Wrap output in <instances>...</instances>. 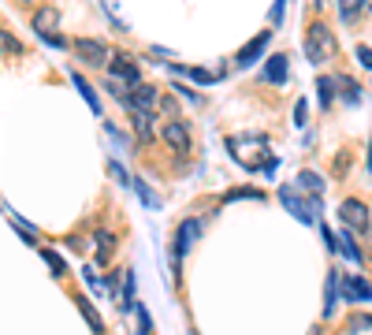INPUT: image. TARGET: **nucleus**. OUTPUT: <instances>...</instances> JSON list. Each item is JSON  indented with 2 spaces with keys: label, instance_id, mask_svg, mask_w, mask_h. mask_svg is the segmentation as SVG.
I'll return each mask as SVG.
<instances>
[{
  "label": "nucleus",
  "instance_id": "nucleus-30",
  "mask_svg": "<svg viewBox=\"0 0 372 335\" xmlns=\"http://www.w3.org/2000/svg\"><path fill=\"white\" fill-rule=\"evenodd\" d=\"M357 60H361V68L372 71V49L369 45H357Z\"/></svg>",
  "mask_w": 372,
  "mask_h": 335
},
{
  "label": "nucleus",
  "instance_id": "nucleus-5",
  "mask_svg": "<svg viewBox=\"0 0 372 335\" xmlns=\"http://www.w3.org/2000/svg\"><path fill=\"white\" fill-rule=\"evenodd\" d=\"M71 49H75V56H79L82 63H90V68H104V63L112 60V52H108L101 41H93V38H79Z\"/></svg>",
  "mask_w": 372,
  "mask_h": 335
},
{
  "label": "nucleus",
  "instance_id": "nucleus-31",
  "mask_svg": "<svg viewBox=\"0 0 372 335\" xmlns=\"http://www.w3.org/2000/svg\"><path fill=\"white\" fill-rule=\"evenodd\" d=\"M4 49H8V52H19V41H12L4 30H0V52H4Z\"/></svg>",
  "mask_w": 372,
  "mask_h": 335
},
{
  "label": "nucleus",
  "instance_id": "nucleus-28",
  "mask_svg": "<svg viewBox=\"0 0 372 335\" xmlns=\"http://www.w3.org/2000/svg\"><path fill=\"white\" fill-rule=\"evenodd\" d=\"M339 15H343V23H354V19L361 15V4H354V0H343V8H339Z\"/></svg>",
  "mask_w": 372,
  "mask_h": 335
},
{
  "label": "nucleus",
  "instance_id": "nucleus-6",
  "mask_svg": "<svg viewBox=\"0 0 372 335\" xmlns=\"http://www.w3.org/2000/svg\"><path fill=\"white\" fill-rule=\"evenodd\" d=\"M339 216H343V224L350 231H369V205L357 201V198H346L339 205Z\"/></svg>",
  "mask_w": 372,
  "mask_h": 335
},
{
  "label": "nucleus",
  "instance_id": "nucleus-14",
  "mask_svg": "<svg viewBox=\"0 0 372 335\" xmlns=\"http://www.w3.org/2000/svg\"><path fill=\"white\" fill-rule=\"evenodd\" d=\"M298 194H309V198H316L320 201V194H324V182H320V176L316 171H298Z\"/></svg>",
  "mask_w": 372,
  "mask_h": 335
},
{
  "label": "nucleus",
  "instance_id": "nucleus-7",
  "mask_svg": "<svg viewBox=\"0 0 372 335\" xmlns=\"http://www.w3.org/2000/svg\"><path fill=\"white\" fill-rule=\"evenodd\" d=\"M164 142H168L171 149H175V153H190V131H186V123L183 120H168V123H164Z\"/></svg>",
  "mask_w": 372,
  "mask_h": 335
},
{
  "label": "nucleus",
  "instance_id": "nucleus-8",
  "mask_svg": "<svg viewBox=\"0 0 372 335\" xmlns=\"http://www.w3.org/2000/svg\"><path fill=\"white\" fill-rule=\"evenodd\" d=\"M34 30L41 34V41H45V38H56V34H60V8H52V4L38 8V12H34Z\"/></svg>",
  "mask_w": 372,
  "mask_h": 335
},
{
  "label": "nucleus",
  "instance_id": "nucleus-12",
  "mask_svg": "<svg viewBox=\"0 0 372 335\" xmlns=\"http://www.w3.org/2000/svg\"><path fill=\"white\" fill-rule=\"evenodd\" d=\"M268 38H272V34H268V30H265V34H257L254 41H249V45H246L242 52H238V60H235V63H238V68H249V63H257V60H261V52H265V49H268Z\"/></svg>",
  "mask_w": 372,
  "mask_h": 335
},
{
  "label": "nucleus",
  "instance_id": "nucleus-33",
  "mask_svg": "<svg viewBox=\"0 0 372 335\" xmlns=\"http://www.w3.org/2000/svg\"><path fill=\"white\" fill-rule=\"evenodd\" d=\"M369 168H372V146H369Z\"/></svg>",
  "mask_w": 372,
  "mask_h": 335
},
{
  "label": "nucleus",
  "instance_id": "nucleus-22",
  "mask_svg": "<svg viewBox=\"0 0 372 335\" xmlns=\"http://www.w3.org/2000/svg\"><path fill=\"white\" fill-rule=\"evenodd\" d=\"M339 242V254L346 257V261H361V250L354 246V231H343V239H335Z\"/></svg>",
  "mask_w": 372,
  "mask_h": 335
},
{
  "label": "nucleus",
  "instance_id": "nucleus-10",
  "mask_svg": "<svg viewBox=\"0 0 372 335\" xmlns=\"http://www.w3.org/2000/svg\"><path fill=\"white\" fill-rule=\"evenodd\" d=\"M287 75H290V60L283 56V52H276V56L265 60V82L283 86V82H287Z\"/></svg>",
  "mask_w": 372,
  "mask_h": 335
},
{
  "label": "nucleus",
  "instance_id": "nucleus-3",
  "mask_svg": "<svg viewBox=\"0 0 372 335\" xmlns=\"http://www.w3.org/2000/svg\"><path fill=\"white\" fill-rule=\"evenodd\" d=\"M335 52V41H332V30L324 23H313L309 34H305V60L309 63H327Z\"/></svg>",
  "mask_w": 372,
  "mask_h": 335
},
{
  "label": "nucleus",
  "instance_id": "nucleus-9",
  "mask_svg": "<svg viewBox=\"0 0 372 335\" xmlns=\"http://www.w3.org/2000/svg\"><path fill=\"white\" fill-rule=\"evenodd\" d=\"M198 239H201V224H198V220H183L179 231H175V257L190 254Z\"/></svg>",
  "mask_w": 372,
  "mask_h": 335
},
{
  "label": "nucleus",
  "instance_id": "nucleus-21",
  "mask_svg": "<svg viewBox=\"0 0 372 335\" xmlns=\"http://www.w3.org/2000/svg\"><path fill=\"white\" fill-rule=\"evenodd\" d=\"M335 86H339V90H343V97H346L350 104H357V101H361V86H357L354 79H350V75H339V79H335Z\"/></svg>",
  "mask_w": 372,
  "mask_h": 335
},
{
  "label": "nucleus",
  "instance_id": "nucleus-27",
  "mask_svg": "<svg viewBox=\"0 0 372 335\" xmlns=\"http://www.w3.org/2000/svg\"><path fill=\"white\" fill-rule=\"evenodd\" d=\"M190 79H194V82H220V79H224V71H205V68H194V71H190Z\"/></svg>",
  "mask_w": 372,
  "mask_h": 335
},
{
  "label": "nucleus",
  "instance_id": "nucleus-29",
  "mask_svg": "<svg viewBox=\"0 0 372 335\" xmlns=\"http://www.w3.org/2000/svg\"><path fill=\"white\" fill-rule=\"evenodd\" d=\"M108 168H112V176H116L119 182H123V187H130V176H127V168L119 164V160H112V164H108Z\"/></svg>",
  "mask_w": 372,
  "mask_h": 335
},
{
  "label": "nucleus",
  "instance_id": "nucleus-11",
  "mask_svg": "<svg viewBox=\"0 0 372 335\" xmlns=\"http://www.w3.org/2000/svg\"><path fill=\"white\" fill-rule=\"evenodd\" d=\"M112 254H116V235L101 228V231L93 235V257H97V265H112Z\"/></svg>",
  "mask_w": 372,
  "mask_h": 335
},
{
  "label": "nucleus",
  "instance_id": "nucleus-25",
  "mask_svg": "<svg viewBox=\"0 0 372 335\" xmlns=\"http://www.w3.org/2000/svg\"><path fill=\"white\" fill-rule=\"evenodd\" d=\"M41 257H45V265L52 268V276H63V272H68V261H63L56 250H41Z\"/></svg>",
  "mask_w": 372,
  "mask_h": 335
},
{
  "label": "nucleus",
  "instance_id": "nucleus-26",
  "mask_svg": "<svg viewBox=\"0 0 372 335\" xmlns=\"http://www.w3.org/2000/svg\"><path fill=\"white\" fill-rule=\"evenodd\" d=\"M138 313V335H153V317H149V309L146 306H134Z\"/></svg>",
  "mask_w": 372,
  "mask_h": 335
},
{
  "label": "nucleus",
  "instance_id": "nucleus-2",
  "mask_svg": "<svg viewBox=\"0 0 372 335\" xmlns=\"http://www.w3.org/2000/svg\"><path fill=\"white\" fill-rule=\"evenodd\" d=\"M279 201H283V209H287L290 216H298L302 224H316V220H320V201H316V198H302L290 182H283V187H279Z\"/></svg>",
  "mask_w": 372,
  "mask_h": 335
},
{
  "label": "nucleus",
  "instance_id": "nucleus-24",
  "mask_svg": "<svg viewBox=\"0 0 372 335\" xmlns=\"http://www.w3.org/2000/svg\"><path fill=\"white\" fill-rule=\"evenodd\" d=\"M134 120V131L141 142H153V116H130Z\"/></svg>",
  "mask_w": 372,
  "mask_h": 335
},
{
  "label": "nucleus",
  "instance_id": "nucleus-20",
  "mask_svg": "<svg viewBox=\"0 0 372 335\" xmlns=\"http://www.w3.org/2000/svg\"><path fill=\"white\" fill-rule=\"evenodd\" d=\"M75 302H79V313H82L86 320H90V328H93L97 335H101V332H104V320H101V313H97V309L90 306V298H75Z\"/></svg>",
  "mask_w": 372,
  "mask_h": 335
},
{
  "label": "nucleus",
  "instance_id": "nucleus-16",
  "mask_svg": "<svg viewBox=\"0 0 372 335\" xmlns=\"http://www.w3.org/2000/svg\"><path fill=\"white\" fill-rule=\"evenodd\" d=\"M335 90H339V86H335L332 75H320V79H316V93H320V104H324V108L335 104Z\"/></svg>",
  "mask_w": 372,
  "mask_h": 335
},
{
  "label": "nucleus",
  "instance_id": "nucleus-23",
  "mask_svg": "<svg viewBox=\"0 0 372 335\" xmlns=\"http://www.w3.org/2000/svg\"><path fill=\"white\" fill-rule=\"evenodd\" d=\"M82 279H86V287H90V290H93V295H101V298L108 295V283H104V279H101V276H97V272H90V265H86V268H82Z\"/></svg>",
  "mask_w": 372,
  "mask_h": 335
},
{
  "label": "nucleus",
  "instance_id": "nucleus-15",
  "mask_svg": "<svg viewBox=\"0 0 372 335\" xmlns=\"http://www.w3.org/2000/svg\"><path fill=\"white\" fill-rule=\"evenodd\" d=\"M71 82H75V90H79V93H82V101H86V104H90V108H93V112H101V97H97V90H93V86H90V82H86V79H82V75H79V71H71Z\"/></svg>",
  "mask_w": 372,
  "mask_h": 335
},
{
  "label": "nucleus",
  "instance_id": "nucleus-1",
  "mask_svg": "<svg viewBox=\"0 0 372 335\" xmlns=\"http://www.w3.org/2000/svg\"><path fill=\"white\" fill-rule=\"evenodd\" d=\"M227 149H231V157L246 171H265L272 164V160H268V138L265 134H235V138H227Z\"/></svg>",
  "mask_w": 372,
  "mask_h": 335
},
{
  "label": "nucleus",
  "instance_id": "nucleus-17",
  "mask_svg": "<svg viewBox=\"0 0 372 335\" xmlns=\"http://www.w3.org/2000/svg\"><path fill=\"white\" fill-rule=\"evenodd\" d=\"M116 306H119V309H123V313H130V309H134V306H138V302H134V272H130V268H127V272H123V298H119V302H116Z\"/></svg>",
  "mask_w": 372,
  "mask_h": 335
},
{
  "label": "nucleus",
  "instance_id": "nucleus-32",
  "mask_svg": "<svg viewBox=\"0 0 372 335\" xmlns=\"http://www.w3.org/2000/svg\"><path fill=\"white\" fill-rule=\"evenodd\" d=\"M294 123H305V101H298V108H294Z\"/></svg>",
  "mask_w": 372,
  "mask_h": 335
},
{
  "label": "nucleus",
  "instance_id": "nucleus-13",
  "mask_svg": "<svg viewBox=\"0 0 372 335\" xmlns=\"http://www.w3.org/2000/svg\"><path fill=\"white\" fill-rule=\"evenodd\" d=\"M343 290H346V302H372V287H369V279H361V276H350L346 283H343Z\"/></svg>",
  "mask_w": 372,
  "mask_h": 335
},
{
  "label": "nucleus",
  "instance_id": "nucleus-18",
  "mask_svg": "<svg viewBox=\"0 0 372 335\" xmlns=\"http://www.w3.org/2000/svg\"><path fill=\"white\" fill-rule=\"evenodd\" d=\"M339 306V272H327V290H324V313L332 317Z\"/></svg>",
  "mask_w": 372,
  "mask_h": 335
},
{
  "label": "nucleus",
  "instance_id": "nucleus-4",
  "mask_svg": "<svg viewBox=\"0 0 372 335\" xmlns=\"http://www.w3.org/2000/svg\"><path fill=\"white\" fill-rule=\"evenodd\" d=\"M119 104H123L130 116H153V108L160 104V90H157V86H146V82H141V86H134V90H130Z\"/></svg>",
  "mask_w": 372,
  "mask_h": 335
},
{
  "label": "nucleus",
  "instance_id": "nucleus-19",
  "mask_svg": "<svg viewBox=\"0 0 372 335\" xmlns=\"http://www.w3.org/2000/svg\"><path fill=\"white\" fill-rule=\"evenodd\" d=\"M130 187H134V194L141 198V205H149V209H160V194H153L149 187H146V179H130Z\"/></svg>",
  "mask_w": 372,
  "mask_h": 335
}]
</instances>
